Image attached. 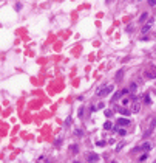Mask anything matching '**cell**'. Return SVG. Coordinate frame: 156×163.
<instances>
[{
    "mask_svg": "<svg viewBox=\"0 0 156 163\" xmlns=\"http://www.w3.org/2000/svg\"><path fill=\"white\" fill-rule=\"evenodd\" d=\"M155 23V20L153 19H147L145 20V23H144V26H142V33H149V30L152 28V25Z\"/></svg>",
    "mask_w": 156,
    "mask_h": 163,
    "instance_id": "4",
    "label": "cell"
},
{
    "mask_svg": "<svg viewBox=\"0 0 156 163\" xmlns=\"http://www.w3.org/2000/svg\"><path fill=\"white\" fill-rule=\"evenodd\" d=\"M97 146H105V141H97Z\"/></svg>",
    "mask_w": 156,
    "mask_h": 163,
    "instance_id": "24",
    "label": "cell"
},
{
    "mask_svg": "<svg viewBox=\"0 0 156 163\" xmlns=\"http://www.w3.org/2000/svg\"><path fill=\"white\" fill-rule=\"evenodd\" d=\"M147 17H149V14H147V12H144V14L141 16V19H139V22H145V20H147Z\"/></svg>",
    "mask_w": 156,
    "mask_h": 163,
    "instance_id": "15",
    "label": "cell"
},
{
    "mask_svg": "<svg viewBox=\"0 0 156 163\" xmlns=\"http://www.w3.org/2000/svg\"><path fill=\"white\" fill-rule=\"evenodd\" d=\"M124 148V141H121L119 145H116V151H119V149H122Z\"/></svg>",
    "mask_w": 156,
    "mask_h": 163,
    "instance_id": "18",
    "label": "cell"
},
{
    "mask_svg": "<svg viewBox=\"0 0 156 163\" xmlns=\"http://www.w3.org/2000/svg\"><path fill=\"white\" fill-rule=\"evenodd\" d=\"M139 149H144V151H150V149H152V145H150V143H144L141 148H136L135 151H139Z\"/></svg>",
    "mask_w": 156,
    "mask_h": 163,
    "instance_id": "10",
    "label": "cell"
},
{
    "mask_svg": "<svg viewBox=\"0 0 156 163\" xmlns=\"http://www.w3.org/2000/svg\"><path fill=\"white\" fill-rule=\"evenodd\" d=\"M113 89H114L113 86H105V87H102V89H101V90L97 92V95H99L101 98H104V96H107V95H110V93L113 92Z\"/></svg>",
    "mask_w": 156,
    "mask_h": 163,
    "instance_id": "3",
    "label": "cell"
},
{
    "mask_svg": "<svg viewBox=\"0 0 156 163\" xmlns=\"http://www.w3.org/2000/svg\"><path fill=\"white\" fill-rule=\"evenodd\" d=\"M111 127H113V124H111L110 121H105V124H104V129H105V131H110Z\"/></svg>",
    "mask_w": 156,
    "mask_h": 163,
    "instance_id": "11",
    "label": "cell"
},
{
    "mask_svg": "<svg viewBox=\"0 0 156 163\" xmlns=\"http://www.w3.org/2000/svg\"><path fill=\"white\" fill-rule=\"evenodd\" d=\"M144 78H147V79H156V67H149L144 72Z\"/></svg>",
    "mask_w": 156,
    "mask_h": 163,
    "instance_id": "2",
    "label": "cell"
},
{
    "mask_svg": "<svg viewBox=\"0 0 156 163\" xmlns=\"http://www.w3.org/2000/svg\"><path fill=\"white\" fill-rule=\"evenodd\" d=\"M82 115H84V107L79 109V117H82Z\"/></svg>",
    "mask_w": 156,
    "mask_h": 163,
    "instance_id": "22",
    "label": "cell"
},
{
    "mask_svg": "<svg viewBox=\"0 0 156 163\" xmlns=\"http://www.w3.org/2000/svg\"><path fill=\"white\" fill-rule=\"evenodd\" d=\"M130 110H132L133 114H138V112L141 110V104H139V103L135 100V101H133V104H132V109H130Z\"/></svg>",
    "mask_w": 156,
    "mask_h": 163,
    "instance_id": "7",
    "label": "cell"
},
{
    "mask_svg": "<svg viewBox=\"0 0 156 163\" xmlns=\"http://www.w3.org/2000/svg\"><path fill=\"white\" fill-rule=\"evenodd\" d=\"M114 110H116V112H119L121 115H125V117L132 114V110H130V109H127V107H116Z\"/></svg>",
    "mask_w": 156,
    "mask_h": 163,
    "instance_id": "6",
    "label": "cell"
},
{
    "mask_svg": "<svg viewBox=\"0 0 156 163\" xmlns=\"http://www.w3.org/2000/svg\"><path fill=\"white\" fill-rule=\"evenodd\" d=\"M60 145H62V141H60V140H57V141H56V146H57V148H60Z\"/></svg>",
    "mask_w": 156,
    "mask_h": 163,
    "instance_id": "23",
    "label": "cell"
},
{
    "mask_svg": "<svg viewBox=\"0 0 156 163\" xmlns=\"http://www.w3.org/2000/svg\"><path fill=\"white\" fill-rule=\"evenodd\" d=\"M110 2H111V0H107V3H110Z\"/></svg>",
    "mask_w": 156,
    "mask_h": 163,
    "instance_id": "25",
    "label": "cell"
},
{
    "mask_svg": "<svg viewBox=\"0 0 156 163\" xmlns=\"http://www.w3.org/2000/svg\"><path fill=\"white\" fill-rule=\"evenodd\" d=\"M105 117H113V110H105Z\"/></svg>",
    "mask_w": 156,
    "mask_h": 163,
    "instance_id": "17",
    "label": "cell"
},
{
    "mask_svg": "<svg viewBox=\"0 0 156 163\" xmlns=\"http://www.w3.org/2000/svg\"><path fill=\"white\" fill-rule=\"evenodd\" d=\"M70 151H71L73 154H77V151H79V149H77V145H73V146H70Z\"/></svg>",
    "mask_w": 156,
    "mask_h": 163,
    "instance_id": "12",
    "label": "cell"
},
{
    "mask_svg": "<svg viewBox=\"0 0 156 163\" xmlns=\"http://www.w3.org/2000/svg\"><path fill=\"white\" fill-rule=\"evenodd\" d=\"M144 100H145V103H147V104H150V96H149V95H145V96H144Z\"/></svg>",
    "mask_w": 156,
    "mask_h": 163,
    "instance_id": "20",
    "label": "cell"
},
{
    "mask_svg": "<svg viewBox=\"0 0 156 163\" xmlns=\"http://www.w3.org/2000/svg\"><path fill=\"white\" fill-rule=\"evenodd\" d=\"M153 129H155V118L150 117L149 118V123H147V127H145V132H144V137H149L153 132Z\"/></svg>",
    "mask_w": 156,
    "mask_h": 163,
    "instance_id": "1",
    "label": "cell"
},
{
    "mask_svg": "<svg viewBox=\"0 0 156 163\" xmlns=\"http://www.w3.org/2000/svg\"><path fill=\"white\" fill-rule=\"evenodd\" d=\"M149 3H150L152 6H156V0H149Z\"/></svg>",
    "mask_w": 156,
    "mask_h": 163,
    "instance_id": "21",
    "label": "cell"
},
{
    "mask_svg": "<svg viewBox=\"0 0 156 163\" xmlns=\"http://www.w3.org/2000/svg\"><path fill=\"white\" fill-rule=\"evenodd\" d=\"M128 124H130L128 118H119L118 120V126H128Z\"/></svg>",
    "mask_w": 156,
    "mask_h": 163,
    "instance_id": "9",
    "label": "cell"
},
{
    "mask_svg": "<svg viewBox=\"0 0 156 163\" xmlns=\"http://www.w3.org/2000/svg\"><path fill=\"white\" fill-rule=\"evenodd\" d=\"M87 160H88V162H97V160H99V155L90 152V154H87Z\"/></svg>",
    "mask_w": 156,
    "mask_h": 163,
    "instance_id": "8",
    "label": "cell"
},
{
    "mask_svg": "<svg viewBox=\"0 0 156 163\" xmlns=\"http://www.w3.org/2000/svg\"><path fill=\"white\" fill-rule=\"evenodd\" d=\"M122 76H124V70H119V72L116 73V79H121Z\"/></svg>",
    "mask_w": 156,
    "mask_h": 163,
    "instance_id": "16",
    "label": "cell"
},
{
    "mask_svg": "<svg viewBox=\"0 0 156 163\" xmlns=\"http://www.w3.org/2000/svg\"><path fill=\"white\" fill-rule=\"evenodd\" d=\"M128 90H121V92H118V93H114L113 95V98H111V103H114V101H118V100H121L125 93H127Z\"/></svg>",
    "mask_w": 156,
    "mask_h": 163,
    "instance_id": "5",
    "label": "cell"
},
{
    "mask_svg": "<svg viewBox=\"0 0 156 163\" xmlns=\"http://www.w3.org/2000/svg\"><path fill=\"white\" fill-rule=\"evenodd\" d=\"M147 157H149V154H142V155L139 157V160H141V162H144V160H147Z\"/></svg>",
    "mask_w": 156,
    "mask_h": 163,
    "instance_id": "19",
    "label": "cell"
},
{
    "mask_svg": "<svg viewBox=\"0 0 156 163\" xmlns=\"http://www.w3.org/2000/svg\"><path fill=\"white\" fill-rule=\"evenodd\" d=\"M136 89H138V87H136V84H135V82H133V84H130V92H132V93H136Z\"/></svg>",
    "mask_w": 156,
    "mask_h": 163,
    "instance_id": "13",
    "label": "cell"
},
{
    "mask_svg": "<svg viewBox=\"0 0 156 163\" xmlns=\"http://www.w3.org/2000/svg\"><path fill=\"white\" fill-rule=\"evenodd\" d=\"M116 132H118V134H121V135H125V134H127L124 129H121V126H118V127H116Z\"/></svg>",
    "mask_w": 156,
    "mask_h": 163,
    "instance_id": "14",
    "label": "cell"
}]
</instances>
